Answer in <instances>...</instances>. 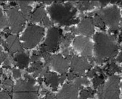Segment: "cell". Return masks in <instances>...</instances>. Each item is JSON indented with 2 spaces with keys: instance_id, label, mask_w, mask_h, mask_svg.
<instances>
[{
  "instance_id": "1",
  "label": "cell",
  "mask_w": 122,
  "mask_h": 99,
  "mask_svg": "<svg viewBox=\"0 0 122 99\" xmlns=\"http://www.w3.org/2000/svg\"><path fill=\"white\" fill-rule=\"evenodd\" d=\"M75 2H55L48 8L49 14L52 20L60 25H71L77 24L78 19H74L76 14V9L74 7Z\"/></svg>"
},
{
  "instance_id": "2",
  "label": "cell",
  "mask_w": 122,
  "mask_h": 99,
  "mask_svg": "<svg viewBox=\"0 0 122 99\" xmlns=\"http://www.w3.org/2000/svg\"><path fill=\"white\" fill-rule=\"evenodd\" d=\"M94 53L96 59L106 62L107 60L114 58L118 53V45L115 42L114 35L109 36L99 32L95 35Z\"/></svg>"
},
{
  "instance_id": "3",
  "label": "cell",
  "mask_w": 122,
  "mask_h": 99,
  "mask_svg": "<svg viewBox=\"0 0 122 99\" xmlns=\"http://www.w3.org/2000/svg\"><path fill=\"white\" fill-rule=\"evenodd\" d=\"M45 30L42 27L36 25H29L21 37L22 47L27 49L33 48L42 39Z\"/></svg>"
},
{
  "instance_id": "4",
  "label": "cell",
  "mask_w": 122,
  "mask_h": 99,
  "mask_svg": "<svg viewBox=\"0 0 122 99\" xmlns=\"http://www.w3.org/2000/svg\"><path fill=\"white\" fill-rule=\"evenodd\" d=\"M119 81L118 76H111L105 84L98 88L99 99H119Z\"/></svg>"
},
{
  "instance_id": "5",
  "label": "cell",
  "mask_w": 122,
  "mask_h": 99,
  "mask_svg": "<svg viewBox=\"0 0 122 99\" xmlns=\"http://www.w3.org/2000/svg\"><path fill=\"white\" fill-rule=\"evenodd\" d=\"M103 20L105 25H107L110 29L109 32H117L119 30L118 24L120 22V11L117 7L113 6L106 9H101L97 13Z\"/></svg>"
},
{
  "instance_id": "6",
  "label": "cell",
  "mask_w": 122,
  "mask_h": 99,
  "mask_svg": "<svg viewBox=\"0 0 122 99\" xmlns=\"http://www.w3.org/2000/svg\"><path fill=\"white\" fill-rule=\"evenodd\" d=\"M61 36H62V30L60 29L55 27L49 29L46 40L40 49V52L42 55L45 53H49L57 50L58 49Z\"/></svg>"
},
{
  "instance_id": "7",
  "label": "cell",
  "mask_w": 122,
  "mask_h": 99,
  "mask_svg": "<svg viewBox=\"0 0 122 99\" xmlns=\"http://www.w3.org/2000/svg\"><path fill=\"white\" fill-rule=\"evenodd\" d=\"M7 13L9 17L10 32L12 33H19L21 32L25 23V18L22 13L16 7L10 8L7 11Z\"/></svg>"
},
{
  "instance_id": "8",
  "label": "cell",
  "mask_w": 122,
  "mask_h": 99,
  "mask_svg": "<svg viewBox=\"0 0 122 99\" xmlns=\"http://www.w3.org/2000/svg\"><path fill=\"white\" fill-rule=\"evenodd\" d=\"M73 47L76 51L82 55L85 58H88L91 61H93L92 58V50H93V44L91 40L83 36H78L74 39Z\"/></svg>"
},
{
  "instance_id": "9",
  "label": "cell",
  "mask_w": 122,
  "mask_h": 99,
  "mask_svg": "<svg viewBox=\"0 0 122 99\" xmlns=\"http://www.w3.org/2000/svg\"><path fill=\"white\" fill-rule=\"evenodd\" d=\"M70 61L71 58H64L60 55H51L49 60L45 63L50 65L55 70L63 75L66 74L69 68Z\"/></svg>"
},
{
  "instance_id": "10",
  "label": "cell",
  "mask_w": 122,
  "mask_h": 99,
  "mask_svg": "<svg viewBox=\"0 0 122 99\" xmlns=\"http://www.w3.org/2000/svg\"><path fill=\"white\" fill-rule=\"evenodd\" d=\"M91 68V64L85 58H78L73 55L71 59V70L77 76L83 75L85 72Z\"/></svg>"
},
{
  "instance_id": "11",
  "label": "cell",
  "mask_w": 122,
  "mask_h": 99,
  "mask_svg": "<svg viewBox=\"0 0 122 99\" xmlns=\"http://www.w3.org/2000/svg\"><path fill=\"white\" fill-rule=\"evenodd\" d=\"M81 88L75 83H66L57 95L56 99H78V92Z\"/></svg>"
},
{
  "instance_id": "12",
  "label": "cell",
  "mask_w": 122,
  "mask_h": 99,
  "mask_svg": "<svg viewBox=\"0 0 122 99\" xmlns=\"http://www.w3.org/2000/svg\"><path fill=\"white\" fill-rule=\"evenodd\" d=\"M71 32L75 34H82L85 36L90 37L94 32V22L91 17H86L83 19L77 28L72 27Z\"/></svg>"
},
{
  "instance_id": "13",
  "label": "cell",
  "mask_w": 122,
  "mask_h": 99,
  "mask_svg": "<svg viewBox=\"0 0 122 99\" xmlns=\"http://www.w3.org/2000/svg\"><path fill=\"white\" fill-rule=\"evenodd\" d=\"M6 49L10 54L19 53L22 52V47L17 35H10L6 39L4 44Z\"/></svg>"
},
{
  "instance_id": "14",
  "label": "cell",
  "mask_w": 122,
  "mask_h": 99,
  "mask_svg": "<svg viewBox=\"0 0 122 99\" xmlns=\"http://www.w3.org/2000/svg\"><path fill=\"white\" fill-rule=\"evenodd\" d=\"M15 93L19 92H30V91H38V87L29 83L27 80H20L17 81L13 89Z\"/></svg>"
},
{
  "instance_id": "15",
  "label": "cell",
  "mask_w": 122,
  "mask_h": 99,
  "mask_svg": "<svg viewBox=\"0 0 122 99\" xmlns=\"http://www.w3.org/2000/svg\"><path fill=\"white\" fill-rule=\"evenodd\" d=\"M14 60L15 62L16 63V65L22 69L27 68L30 62V58L28 55H27L23 52L17 53L15 55V57L14 58Z\"/></svg>"
},
{
  "instance_id": "16",
  "label": "cell",
  "mask_w": 122,
  "mask_h": 99,
  "mask_svg": "<svg viewBox=\"0 0 122 99\" xmlns=\"http://www.w3.org/2000/svg\"><path fill=\"white\" fill-rule=\"evenodd\" d=\"M45 76V83L47 85H50V87L52 88L54 90H56L60 83V78H58V76L55 73L51 72H47Z\"/></svg>"
},
{
  "instance_id": "17",
  "label": "cell",
  "mask_w": 122,
  "mask_h": 99,
  "mask_svg": "<svg viewBox=\"0 0 122 99\" xmlns=\"http://www.w3.org/2000/svg\"><path fill=\"white\" fill-rule=\"evenodd\" d=\"M45 17H46V14L43 6H39L32 14L30 20L31 22H42V21Z\"/></svg>"
},
{
  "instance_id": "18",
  "label": "cell",
  "mask_w": 122,
  "mask_h": 99,
  "mask_svg": "<svg viewBox=\"0 0 122 99\" xmlns=\"http://www.w3.org/2000/svg\"><path fill=\"white\" fill-rule=\"evenodd\" d=\"M38 91L15 93L13 99H38Z\"/></svg>"
},
{
  "instance_id": "19",
  "label": "cell",
  "mask_w": 122,
  "mask_h": 99,
  "mask_svg": "<svg viewBox=\"0 0 122 99\" xmlns=\"http://www.w3.org/2000/svg\"><path fill=\"white\" fill-rule=\"evenodd\" d=\"M77 7L78 10L81 12H83L85 10H88L93 9L95 6H98L100 5L99 2L97 1H81L76 2Z\"/></svg>"
},
{
  "instance_id": "20",
  "label": "cell",
  "mask_w": 122,
  "mask_h": 99,
  "mask_svg": "<svg viewBox=\"0 0 122 99\" xmlns=\"http://www.w3.org/2000/svg\"><path fill=\"white\" fill-rule=\"evenodd\" d=\"M43 67H44V65L42 62H40V61L35 62V63H33L32 64L31 67L27 69V72L28 73H34L33 76L37 77L39 75H40V74L42 71Z\"/></svg>"
},
{
  "instance_id": "21",
  "label": "cell",
  "mask_w": 122,
  "mask_h": 99,
  "mask_svg": "<svg viewBox=\"0 0 122 99\" xmlns=\"http://www.w3.org/2000/svg\"><path fill=\"white\" fill-rule=\"evenodd\" d=\"M73 39V35L72 34H67L66 36L63 37L62 40H61V44H60L61 47L63 49L68 48Z\"/></svg>"
},
{
  "instance_id": "22",
  "label": "cell",
  "mask_w": 122,
  "mask_h": 99,
  "mask_svg": "<svg viewBox=\"0 0 122 99\" xmlns=\"http://www.w3.org/2000/svg\"><path fill=\"white\" fill-rule=\"evenodd\" d=\"M106 73L108 75H113L116 72H121L122 71V68H119L117 65H116L114 63H110L106 69Z\"/></svg>"
},
{
  "instance_id": "23",
  "label": "cell",
  "mask_w": 122,
  "mask_h": 99,
  "mask_svg": "<svg viewBox=\"0 0 122 99\" xmlns=\"http://www.w3.org/2000/svg\"><path fill=\"white\" fill-rule=\"evenodd\" d=\"M94 90L91 88L83 89L81 91V99H87L88 98H93L94 95Z\"/></svg>"
},
{
  "instance_id": "24",
  "label": "cell",
  "mask_w": 122,
  "mask_h": 99,
  "mask_svg": "<svg viewBox=\"0 0 122 99\" xmlns=\"http://www.w3.org/2000/svg\"><path fill=\"white\" fill-rule=\"evenodd\" d=\"M14 83L13 81L10 79V78H5L4 82H3V88L4 89L9 92H11L13 89H14Z\"/></svg>"
},
{
  "instance_id": "25",
  "label": "cell",
  "mask_w": 122,
  "mask_h": 99,
  "mask_svg": "<svg viewBox=\"0 0 122 99\" xmlns=\"http://www.w3.org/2000/svg\"><path fill=\"white\" fill-rule=\"evenodd\" d=\"M31 11H32V7L30 5L29 6L21 7V12L22 13L25 18L27 19V20H30L31 16H32Z\"/></svg>"
},
{
  "instance_id": "26",
  "label": "cell",
  "mask_w": 122,
  "mask_h": 99,
  "mask_svg": "<svg viewBox=\"0 0 122 99\" xmlns=\"http://www.w3.org/2000/svg\"><path fill=\"white\" fill-rule=\"evenodd\" d=\"M93 22H94V25H96L97 27H100L102 30H105V23L103 22V20L101 18V17L98 14L95 15Z\"/></svg>"
},
{
  "instance_id": "27",
  "label": "cell",
  "mask_w": 122,
  "mask_h": 99,
  "mask_svg": "<svg viewBox=\"0 0 122 99\" xmlns=\"http://www.w3.org/2000/svg\"><path fill=\"white\" fill-rule=\"evenodd\" d=\"M104 78H105V76L103 75H99V76H96L94 78L93 80V86L95 88H97L98 86H100L101 84L103 83V81H104Z\"/></svg>"
},
{
  "instance_id": "28",
  "label": "cell",
  "mask_w": 122,
  "mask_h": 99,
  "mask_svg": "<svg viewBox=\"0 0 122 99\" xmlns=\"http://www.w3.org/2000/svg\"><path fill=\"white\" fill-rule=\"evenodd\" d=\"M74 83L80 87H81V85H88L89 84V81L86 77H81V76L77 77L75 79Z\"/></svg>"
},
{
  "instance_id": "29",
  "label": "cell",
  "mask_w": 122,
  "mask_h": 99,
  "mask_svg": "<svg viewBox=\"0 0 122 99\" xmlns=\"http://www.w3.org/2000/svg\"><path fill=\"white\" fill-rule=\"evenodd\" d=\"M8 24L9 22L7 20V19L4 17L2 9H0V29L6 27L8 25Z\"/></svg>"
},
{
  "instance_id": "30",
  "label": "cell",
  "mask_w": 122,
  "mask_h": 99,
  "mask_svg": "<svg viewBox=\"0 0 122 99\" xmlns=\"http://www.w3.org/2000/svg\"><path fill=\"white\" fill-rule=\"evenodd\" d=\"M42 54L40 53V52H35L34 54L32 55V56L31 57V61L32 63H35V62H38L40 61V58L42 57Z\"/></svg>"
},
{
  "instance_id": "31",
  "label": "cell",
  "mask_w": 122,
  "mask_h": 99,
  "mask_svg": "<svg viewBox=\"0 0 122 99\" xmlns=\"http://www.w3.org/2000/svg\"><path fill=\"white\" fill-rule=\"evenodd\" d=\"M0 99H12L9 93L6 90L0 92Z\"/></svg>"
},
{
  "instance_id": "32",
  "label": "cell",
  "mask_w": 122,
  "mask_h": 99,
  "mask_svg": "<svg viewBox=\"0 0 122 99\" xmlns=\"http://www.w3.org/2000/svg\"><path fill=\"white\" fill-rule=\"evenodd\" d=\"M32 2L31 1H17V4L20 5V7H25V6H29Z\"/></svg>"
},
{
  "instance_id": "33",
  "label": "cell",
  "mask_w": 122,
  "mask_h": 99,
  "mask_svg": "<svg viewBox=\"0 0 122 99\" xmlns=\"http://www.w3.org/2000/svg\"><path fill=\"white\" fill-rule=\"evenodd\" d=\"M25 80L28 81L29 83H32V84H33V85H35V79H34L32 76L29 75L28 74H25Z\"/></svg>"
},
{
  "instance_id": "34",
  "label": "cell",
  "mask_w": 122,
  "mask_h": 99,
  "mask_svg": "<svg viewBox=\"0 0 122 99\" xmlns=\"http://www.w3.org/2000/svg\"><path fill=\"white\" fill-rule=\"evenodd\" d=\"M12 73L15 78H20L21 77V72L18 69H13Z\"/></svg>"
},
{
  "instance_id": "35",
  "label": "cell",
  "mask_w": 122,
  "mask_h": 99,
  "mask_svg": "<svg viewBox=\"0 0 122 99\" xmlns=\"http://www.w3.org/2000/svg\"><path fill=\"white\" fill-rule=\"evenodd\" d=\"M6 58H7V54L3 53L2 51V49H0V63L5 61Z\"/></svg>"
},
{
  "instance_id": "36",
  "label": "cell",
  "mask_w": 122,
  "mask_h": 99,
  "mask_svg": "<svg viewBox=\"0 0 122 99\" xmlns=\"http://www.w3.org/2000/svg\"><path fill=\"white\" fill-rule=\"evenodd\" d=\"M96 72H97V69H96V68L93 69V70H89V72L87 73V76L89 77V78H93V77L96 76Z\"/></svg>"
},
{
  "instance_id": "37",
  "label": "cell",
  "mask_w": 122,
  "mask_h": 99,
  "mask_svg": "<svg viewBox=\"0 0 122 99\" xmlns=\"http://www.w3.org/2000/svg\"><path fill=\"white\" fill-rule=\"evenodd\" d=\"M42 23L45 27H49V26H50V25H51V22H50V21L49 20V19L47 18V16L43 19V20L42 21Z\"/></svg>"
},
{
  "instance_id": "38",
  "label": "cell",
  "mask_w": 122,
  "mask_h": 99,
  "mask_svg": "<svg viewBox=\"0 0 122 99\" xmlns=\"http://www.w3.org/2000/svg\"><path fill=\"white\" fill-rule=\"evenodd\" d=\"M77 77H78V76H77L75 73H72V72H71V73L68 75V78L69 80H73L76 79Z\"/></svg>"
},
{
  "instance_id": "39",
  "label": "cell",
  "mask_w": 122,
  "mask_h": 99,
  "mask_svg": "<svg viewBox=\"0 0 122 99\" xmlns=\"http://www.w3.org/2000/svg\"><path fill=\"white\" fill-rule=\"evenodd\" d=\"M42 99H55V96L52 93H48L47 94H46V96L43 98Z\"/></svg>"
},
{
  "instance_id": "40",
  "label": "cell",
  "mask_w": 122,
  "mask_h": 99,
  "mask_svg": "<svg viewBox=\"0 0 122 99\" xmlns=\"http://www.w3.org/2000/svg\"><path fill=\"white\" fill-rule=\"evenodd\" d=\"M98 2H99L100 6L101 7H104L105 6H106L110 2V1H98Z\"/></svg>"
},
{
  "instance_id": "41",
  "label": "cell",
  "mask_w": 122,
  "mask_h": 99,
  "mask_svg": "<svg viewBox=\"0 0 122 99\" xmlns=\"http://www.w3.org/2000/svg\"><path fill=\"white\" fill-rule=\"evenodd\" d=\"M66 78H67V75H66V74L62 75V76H61V77L60 78V83H63L64 82V80L66 79Z\"/></svg>"
},
{
  "instance_id": "42",
  "label": "cell",
  "mask_w": 122,
  "mask_h": 99,
  "mask_svg": "<svg viewBox=\"0 0 122 99\" xmlns=\"http://www.w3.org/2000/svg\"><path fill=\"white\" fill-rule=\"evenodd\" d=\"M117 61L122 63V47H121V54L119 55V56L117 58Z\"/></svg>"
},
{
  "instance_id": "43",
  "label": "cell",
  "mask_w": 122,
  "mask_h": 99,
  "mask_svg": "<svg viewBox=\"0 0 122 99\" xmlns=\"http://www.w3.org/2000/svg\"><path fill=\"white\" fill-rule=\"evenodd\" d=\"M52 1H42V2L44 4H47V5H49V4H51Z\"/></svg>"
},
{
  "instance_id": "44",
  "label": "cell",
  "mask_w": 122,
  "mask_h": 99,
  "mask_svg": "<svg viewBox=\"0 0 122 99\" xmlns=\"http://www.w3.org/2000/svg\"><path fill=\"white\" fill-rule=\"evenodd\" d=\"M118 4H119L121 5V7H122V1H118Z\"/></svg>"
},
{
  "instance_id": "45",
  "label": "cell",
  "mask_w": 122,
  "mask_h": 99,
  "mask_svg": "<svg viewBox=\"0 0 122 99\" xmlns=\"http://www.w3.org/2000/svg\"><path fill=\"white\" fill-rule=\"evenodd\" d=\"M119 40H120V41H121V42H122V32H121V35H120Z\"/></svg>"
},
{
  "instance_id": "46",
  "label": "cell",
  "mask_w": 122,
  "mask_h": 99,
  "mask_svg": "<svg viewBox=\"0 0 122 99\" xmlns=\"http://www.w3.org/2000/svg\"><path fill=\"white\" fill-rule=\"evenodd\" d=\"M2 38H1V37H0V45L2 44ZM0 49H2V48L0 47Z\"/></svg>"
},
{
  "instance_id": "47",
  "label": "cell",
  "mask_w": 122,
  "mask_h": 99,
  "mask_svg": "<svg viewBox=\"0 0 122 99\" xmlns=\"http://www.w3.org/2000/svg\"><path fill=\"white\" fill-rule=\"evenodd\" d=\"M121 88H122V83H121Z\"/></svg>"
},
{
  "instance_id": "48",
  "label": "cell",
  "mask_w": 122,
  "mask_h": 99,
  "mask_svg": "<svg viewBox=\"0 0 122 99\" xmlns=\"http://www.w3.org/2000/svg\"><path fill=\"white\" fill-rule=\"evenodd\" d=\"M0 84H1V83H0Z\"/></svg>"
}]
</instances>
